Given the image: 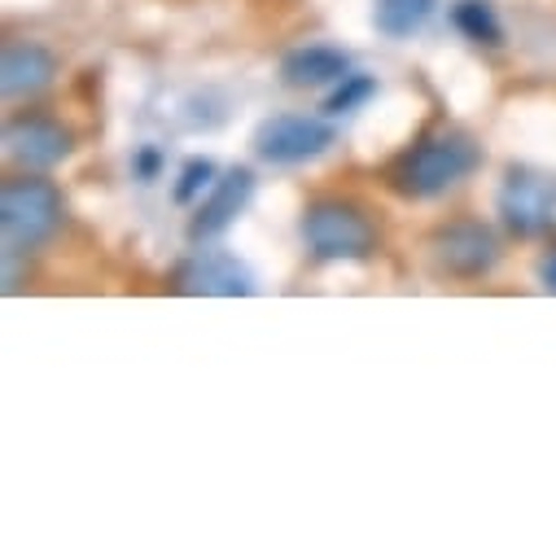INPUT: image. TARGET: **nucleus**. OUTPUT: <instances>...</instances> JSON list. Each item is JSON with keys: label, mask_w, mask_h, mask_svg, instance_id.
<instances>
[{"label": "nucleus", "mask_w": 556, "mask_h": 556, "mask_svg": "<svg viewBox=\"0 0 556 556\" xmlns=\"http://www.w3.org/2000/svg\"><path fill=\"white\" fill-rule=\"evenodd\" d=\"M430 250H434V263L447 276H456V281H478V276H486L500 263V237L482 219H452V224H443L434 232Z\"/></svg>", "instance_id": "nucleus-6"}, {"label": "nucleus", "mask_w": 556, "mask_h": 556, "mask_svg": "<svg viewBox=\"0 0 556 556\" xmlns=\"http://www.w3.org/2000/svg\"><path fill=\"white\" fill-rule=\"evenodd\" d=\"M71 150H75V136L49 114H14L5 123V154L23 172H49L66 163Z\"/></svg>", "instance_id": "nucleus-7"}, {"label": "nucleus", "mask_w": 556, "mask_h": 556, "mask_svg": "<svg viewBox=\"0 0 556 556\" xmlns=\"http://www.w3.org/2000/svg\"><path fill=\"white\" fill-rule=\"evenodd\" d=\"M351 75V58L333 45H299L281 58V79L290 88H329Z\"/></svg>", "instance_id": "nucleus-11"}, {"label": "nucleus", "mask_w": 556, "mask_h": 556, "mask_svg": "<svg viewBox=\"0 0 556 556\" xmlns=\"http://www.w3.org/2000/svg\"><path fill=\"white\" fill-rule=\"evenodd\" d=\"M66 219V202L62 189L49 176L23 172L10 176L0 189V232H5V254H31L40 250Z\"/></svg>", "instance_id": "nucleus-2"}, {"label": "nucleus", "mask_w": 556, "mask_h": 556, "mask_svg": "<svg viewBox=\"0 0 556 556\" xmlns=\"http://www.w3.org/2000/svg\"><path fill=\"white\" fill-rule=\"evenodd\" d=\"M434 5H439V0H377L372 23H377L381 36L403 40V36H412L416 27L434 14Z\"/></svg>", "instance_id": "nucleus-12"}, {"label": "nucleus", "mask_w": 556, "mask_h": 556, "mask_svg": "<svg viewBox=\"0 0 556 556\" xmlns=\"http://www.w3.org/2000/svg\"><path fill=\"white\" fill-rule=\"evenodd\" d=\"M159 150H141V154H136V176H141V180H154L159 176Z\"/></svg>", "instance_id": "nucleus-17"}, {"label": "nucleus", "mask_w": 556, "mask_h": 556, "mask_svg": "<svg viewBox=\"0 0 556 556\" xmlns=\"http://www.w3.org/2000/svg\"><path fill=\"white\" fill-rule=\"evenodd\" d=\"M333 141H338V131L325 118H312V114H271L254 131V154L263 163H271V167H299V163H312V159L329 154Z\"/></svg>", "instance_id": "nucleus-4"}, {"label": "nucleus", "mask_w": 556, "mask_h": 556, "mask_svg": "<svg viewBox=\"0 0 556 556\" xmlns=\"http://www.w3.org/2000/svg\"><path fill=\"white\" fill-rule=\"evenodd\" d=\"M495 206L508 232L539 237L556 224V176L534 172V167H508Z\"/></svg>", "instance_id": "nucleus-5"}, {"label": "nucleus", "mask_w": 556, "mask_h": 556, "mask_svg": "<svg viewBox=\"0 0 556 556\" xmlns=\"http://www.w3.org/2000/svg\"><path fill=\"white\" fill-rule=\"evenodd\" d=\"M303 241L320 263H364L377 254V224L346 198H316L303 211Z\"/></svg>", "instance_id": "nucleus-3"}, {"label": "nucleus", "mask_w": 556, "mask_h": 556, "mask_svg": "<svg viewBox=\"0 0 556 556\" xmlns=\"http://www.w3.org/2000/svg\"><path fill=\"white\" fill-rule=\"evenodd\" d=\"M539 286H543L547 294H556V250H547V254L539 258Z\"/></svg>", "instance_id": "nucleus-16"}, {"label": "nucleus", "mask_w": 556, "mask_h": 556, "mask_svg": "<svg viewBox=\"0 0 556 556\" xmlns=\"http://www.w3.org/2000/svg\"><path fill=\"white\" fill-rule=\"evenodd\" d=\"M452 23L473 45H486V49H500L504 45V23L495 18V10L486 5V0H456Z\"/></svg>", "instance_id": "nucleus-13"}, {"label": "nucleus", "mask_w": 556, "mask_h": 556, "mask_svg": "<svg viewBox=\"0 0 556 556\" xmlns=\"http://www.w3.org/2000/svg\"><path fill=\"white\" fill-rule=\"evenodd\" d=\"M215 185V163L211 159H189L185 167H180V185H176V202L185 206V202H193L198 193H206Z\"/></svg>", "instance_id": "nucleus-15"}, {"label": "nucleus", "mask_w": 556, "mask_h": 556, "mask_svg": "<svg viewBox=\"0 0 556 556\" xmlns=\"http://www.w3.org/2000/svg\"><path fill=\"white\" fill-rule=\"evenodd\" d=\"M482 167V146L469 131H430L390 163V189L412 202H430Z\"/></svg>", "instance_id": "nucleus-1"}, {"label": "nucleus", "mask_w": 556, "mask_h": 556, "mask_svg": "<svg viewBox=\"0 0 556 556\" xmlns=\"http://www.w3.org/2000/svg\"><path fill=\"white\" fill-rule=\"evenodd\" d=\"M58 75V58L53 49L36 45V40H10L5 45V58H0V92L5 101H23V97H36L53 84Z\"/></svg>", "instance_id": "nucleus-10"}, {"label": "nucleus", "mask_w": 556, "mask_h": 556, "mask_svg": "<svg viewBox=\"0 0 556 556\" xmlns=\"http://www.w3.org/2000/svg\"><path fill=\"white\" fill-rule=\"evenodd\" d=\"M372 97H377V79L351 71V75L325 97V114H333V118H338V114H355V110H364Z\"/></svg>", "instance_id": "nucleus-14"}, {"label": "nucleus", "mask_w": 556, "mask_h": 556, "mask_svg": "<svg viewBox=\"0 0 556 556\" xmlns=\"http://www.w3.org/2000/svg\"><path fill=\"white\" fill-rule=\"evenodd\" d=\"M250 193H254V176H250L245 167L224 172V176L206 189V198L198 202L193 224H189V237H193V241H211V237H219V232L245 211Z\"/></svg>", "instance_id": "nucleus-9"}, {"label": "nucleus", "mask_w": 556, "mask_h": 556, "mask_svg": "<svg viewBox=\"0 0 556 556\" xmlns=\"http://www.w3.org/2000/svg\"><path fill=\"white\" fill-rule=\"evenodd\" d=\"M176 290L180 294H206V299H245V294H254V276L228 250H198L180 263Z\"/></svg>", "instance_id": "nucleus-8"}]
</instances>
